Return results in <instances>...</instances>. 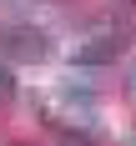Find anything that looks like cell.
<instances>
[{"label":"cell","mask_w":136,"mask_h":146,"mask_svg":"<svg viewBox=\"0 0 136 146\" xmlns=\"http://www.w3.org/2000/svg\"><path fill=\"white\" fill-rule=\"evenodd\" d=\"M45 56H50V35H45L35 20H5V25H0V60L40 66Z\"/></svg>","instance_id":"cell-1"},{"label":"cell","mask_w":136,"mask_h":146,"mask_svg":"<svg viewBox=\"0 0 136 146\" xmlns=\"http://www.w3.org/2000/svg\"><path fill=\"white\" fill-rule=\"evenodd\" d=\"M126 40H131V35H126V30L121 25H101V30H91L86 40L76 45V66H106V60H116L121 50H126Z\"/></svg>","instance_id":"cell-2"},{"label":"cell","mask_w":136,"mask_h":146,"mask_svg":"<svg viewBox=\"0 0 136 146\" xmlns=\"http://www.w3.org/2000/svg\"><path fill=\"white\" fill-rule=\"evenodd\" d=\"M5 101H15V76H10V66H0V106Z\"/></svg>","instance_id":"cell-3"},{"label":"cell","mask_w":136,"mask_h":146,"mask_svg":"<svg viewBox=\"0 0 136 146\" xmlns=\"http://www.w3.org/2000/svg\"><path fill=\"white\" fill-rule=\"evenodd\" d=\"M121 91H126V101H136V60L126 66V76H121Z\"/></svg>","instance_id":"cell-4"},{"label":"cell","mask_w":136,"mask_h":146,"mask_svg":"<svg viewBox=\"0 0 136 146\" xmlns=\"http://www.w3.org/2000/svg\"><path fill=\"white\" fill-rule=\"evenodd\" d=\"M131 5H136V0H131Z\"/></svg>","instance_id":"cell-5"}]
</instances>
